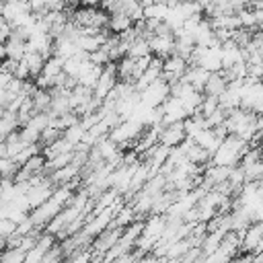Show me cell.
Masks as SVG:
<instances>
[{"label": "cell", "instance_id": "6da1fadb", "mask_svg": "<svg viewBox=\"0 0 263 263\" xmlns=\"http://www.w3.org/2000/svg\"><path fill=\"white\" fill-rule=\"evenodd\" d=\"M72 197H74V187H72V185H60V187H55L53 195H51L47 201H43L41 205H37L35 210H31L33 222H35L37 226L45 228L47 222H49L51 218H55V216L72 201Z\"/></svg>", "mask_w": 263, "mask_h": 263}, {"label": "cell", "instance_id": "7a4b0ae2", "mask_svg": "<svg viewBox=\"0 0 263 263\" xmlns=\"http://www.w3.org/2000/svg\"><path fill=\"white\" fill-rule=\"evenodd\" d=\"M257 119H259V113L238 107V109L228 111V117H226L224 125H226V129H228L230 134H234V136H238V138L251 142L253 136L259 132V129H257Z\"/></svg>", "mask_w": 263, "mask_h": 263}, {"label": "cell", "instance_id": "3957f363", "mask_svg": "<svg viewBox=\"0 0 263 263\" xmlns=\"http://www.w3.org/2000/svg\"><path fill=\"white\" fill-rule=\"evenodd\" d=\"M249 148H251V144L247 140L230 134V136L224 138L220 148L212 154V162L214 164H224V166H236V164H240V160H242V156Z\"/></svg>", "mask_w": 263, "mask_h": 263}, {"label": "cell", "instance_id": "277c9868", "mask_svg": "<svg viewBox=\"0 0 263 263\" xmlns=\"http://www.w3.org/2000/svg\"><path fill=\"white\" fill-rule=\"evenodd\" d=\"M144 127H146V125H144L140 119L129 117V119H123L119 125H115V127L109 132V138L115 140V142L123 148V146H127V144H132V142H136V140L142 136Z\"/></svg>", "mask_w": 263, "mask_h": 263}, {"label": "cell", "instance_id": "5b68a950", "mask_svg": "<svg viewBox=\"0 0 263 263\" xmlns=\"http://www.w3.org/2000/svg\"><path fill=\"white\" fill-rule=\"evenodd\" d=\"M121 234H123V228L111 224L107 230H103L99 236H95V240H92V245H90V249H92V257H95L92 261H103V259H105V253H107L113 245L119 242Z\"/></svg>", "mask_w": 263, "mask_h": 263}, {"label": "cell", "instance_id": "8992f818", "mask_svg": "<svg viewBox=\"0 0 263 263\" xmlns=\"http://www.w3.org/2000/svg\"><path fill=\"white\" fill-rule=\"evenodd\" d=\"M168 97H171V84L162 76L142 90V103L148 107H160Z\"/></svg>", "mask_w": 263, "mask_h": 263}, {"label": "cell", "instance_id": "52a82bcc", "mask_svg": "<svg viewBox=\"0 0 263 263\" xmlns=\"http://www.w3.org/2000/svg\"><path fill=\"white\" fill-rule=\"evenodd\" d=\"M119 82V74H117V62H109L103 68V74L95 86V97L99 101H105L109 97V92L115 88V84Z\"/></svg>", "mask_w": 263, "mask_h": 263}, {"label": "cell", "instance_id": "ba28073f", "mask_svg": "<svg viewBox=\"0 0 263 263\" xmlns=\"http://www.w3.org/2000/svg\"><path fill=\"white\" fill-rule=\"evenodd\" d=\"M187 68H189V62H187L185 58H181L179 53H171L168 58H164L162 78H164L168 84H173V82H177V80L183 78V74H185Z\"/></svg>", "mask_w": 263, "mask_h": 263}, {"label": "cell", "instance_id": "9c48e42d", "mask_svg": "<svg viewBox=\"0 0 263 263\" xmlns=\"http://www.w3.org/2000/svg\"><path fill=\"white\" fill-rule=\"evenodd\" d=\"M113 218H115V212L111 208H105L101 212H95V216L84 224V232L95 238V236H99L103 230H107L113 224Z\"/></svg>", "mask_w": 263, "mask_h": 263}, {"label": "cell", "instance_id": "30bf717a", "mask_svg": "<svg viewBox=\"0 0 263 263\" xmlns=\"http://www.w3.org/2000/svg\"><path fill=\"white\" fill-rule=\"evenodd\" d=\"M160 109H162V125L173 123V121H183V119L189 117V113H187V109L183 107L181 99H177V97H173V95L160 105Z\"/></svg>", "mask_w": 263, "mask_h": 263}, {"label": "cell", "instance_id": "8fae6325", "mask_svg": "<svg viewBox=\"0 0 263 263\" xmlns=\"http://www.w3.org/2000/svg\"><path fill=\"white\" fill-rule=\"evenodd\" d=\"M148 41H150V49H152V53L158 55V58H168L171 53H175V45H177L175 33L152 35Z\"/></svg>", "mask_w": 263, "mask_h": 263}, {"label": "cell", "instance_id": "7c38bea8", "mask_svg": "<svg viewBox=\"0 0 263 263\" xmlns=\"http://www.w3.org/2000/svg\"><path fill=\"white\" fill-rule=\"evenodd\" d=\"M187 138V132H185V119L183 121H173V123H166L162 125L160 129V142L166 144V146H179L183 140Z\"/></svg>", "mask_w": 263, "mask_h": 263}, {"label": "cell", "instance_id": "4fadbf2b", "mask_svg": "<svg viewBox=\"0 0 263 263\" xmlns=\"http://www.w3.org/2000/svg\"><path fill=\"white\" fill-rule=\"evenodd\" d=\"M2 53L4 58H12V60H23L27 53V39L14 29V33L2 43Z\"/></svg>", "mask_w": 263, "mask_h": 263}, {"label": "cell", "instance_id": "5bb4252c", "mask_svg": "<svg viewBox=\"0 0 263 263\" xmlns=\"http://www.w3.org/2000/svg\"><path fill=\"white\" fill-rule=\"evenodd\" d=\"M53 245H55V234H49V232L43 230V234L39 236L37 245L27 253V261H25V263H43L45 253H47Z\"/></svg>", "mask_w": 263, "mask_h": 263}, {"label": "cell", "instance_id": "9a60e30c", "mask_svg": "<svg viewBox=\"0 0 263 263\" xmlns=\"http://www.w3.org/2000/svg\"><path fill=\"white\" fill-rule=\"evenodd\" d=\"M199 66H203L205 70L210 72H218L222 70V47H203L199 60H197Z\"/></svg>", "mask_w": 263, "mask_h": 263}, {"label": "cell", "instance_id": "2e32d148", "mask_svg": "<svg viewBox=\"0 0 263 263\" xmlns=\"http://www.w3.org/2000/svg\"><path fill=\"white\" fill-rule=\"evenodd\" d=\"M210 70H205L203 66H199V64H189V68L185 70V74H183V80H187L189 84H193L197 90H203L205 88V82H208V78H210Z\"/></svg>", "mask_w": 263, "mask_h": 263}, {"label": "cell", "instance_id": "e0dca14e", "mask_svg": "<svg viewBox=\"0 0 263 263\" xmlns=\"http://www.w3.org/2000/svg\"><path fill=\"white\" fill-rule=\"evenodd\" d=\"M103 68H105V66L92 64V62L88 60V62L84 64V68H82L80 76H78V84L90 86V88L95 90V86H97V82H99V78H101V74H103Z\"/></svg>", "mask_w": 263, "mask_h": 263}, {"label": "cell", "instance_id": "ac0fdd59", "mask_svg": "<svg viewBox=\"0 0 263 263\" xmlns=\"http://www.w3.org/2000/svg\"><path fill=\"white\" fill-rule=\"evenodd\" d=\"M78 49H80L78 43H76L74 39L66 37V35H60V37H55V41H53V55H58V58H62V60L72 58Z\"/></svg>", "mask_w": 263, "mask_h": 263}, {"label": "cell", "instance_id": "d6986e66", "mask_svg": "<svg viewBox=\"0 0 263 263\" xmlns=\"http://www.w3.org/2000/svg\"><path fill=\"white\" fill-rule=\"evenodd\" d=\"M193 140H195L199 146H203V148H205L210 154H214V152L220 148V144L224 142V140H222V138H220V136L214 132V127H205V129H201V132H199V134H197Z\"/></svg>", "mask_w": 263, "mask_h": 263}, {"label": "cell", "instance_id": "ffe728a7", "mask_svg": "<svg viewBox=\"0 0 263 263\" xmlns=\"http://www.w3.org/2000/svg\"><path fill=\"white\" fill-rule=\"evenodd\" d=\"M80 171H82L80 164L70 162V164H66V166L53 171V173H51V179H53V183H55L58 187H60V185H68L70 181H74V179L80 175Z\"/></svg>", "mask_w": 263, "mask_h": 263}, {"label": "cell", "instance_id": "44dd1931", "mask_svg": "<svg viewBox=\"0 0 263 263\" xmlns=\"http://www.w3.org/2000/svg\"><path fill=\"white\" fill-rule=\"evenodd\" d=\"M226 88H228V78L224 76V72H222V70H218V72H212V74H210V78H208V82H205L203 92H205V95L220 97Z\"/></svg>", "mask_w": 263, "mask_h": 263}, {"label": "cell", "instance_id": "7402d4cb", "mask_svg": "<svg viewBox=\"0 0 263 263\" xmlns=\"http://www.w3.org/2000/svg\"><path fill=\"white\" fill-rule=\"evenodd\" d=\"M134 27V18L127 14V12H123V10H115V12H111V16H109V29L113 31V33H123V31H127V29H132Z\"/></svg>", "mask_w": 263, "mask_h": 263}, {"label": "cell", "instance_id": "603a6c76", "mask_svg": "<svg viewBox=\"0 0 263 263\" xmlns=\"http://www.w3.org/2000/svg\"><path fill=\"white\" fill-rule=\"evenodd\" d=\"M117 74L119 80H127V82H136V58L132 55H123L121 60H117Z\"/></svg>", "mask_w": 263, "mask_h": 263}, {"label": "cell", "instance_id": "cb8c5ba5", "mask_svg": "<svg viewBox=\"0 0 263 263\" xmlns=\"http://www.w3.org/2000/svg\"><path fill=\"white\" fill-rule=\"evenodd\" d=\"M74 148H76V146H74L72 142H68V140L62 136V138H58L55 142L43 146V154H45L47 160H49V158H53V156H58V154H62V152H72Z\"/></svg>", "mask_w": 263, "mask_h": 263}, {"label": "cell", "instance_id": "d4e9b609", "mask_svg": "<svg viewBox=\"0 0 263 263\" xmlns=\"http://www.w3.org/2000/svg\"><path fill=\"white\" fill-rule=\"evenodd\" d=\"M191 247H193V242L189 240V236L179 238V240H173V242L168 245V251H166L164 259H181V257H183Z\"/></svg>", "mask_w": 263, "mask_h": 263}, {"label": "cell", "instance_id": "484cf974", "mask_svg": "<svg viewBox=\"0 0 263 263\" xmlns=\"http://www.w3.org/2000/svg\"><path fill=\"white\" fill-rule=\"evenodd\" d=\"M64 72V60L62 58H58V55H51V58H47L45 60V66H43V76L45 78H49L51 80V86H53V78L58 76V74H62Z\"/></svg>", "mask_w": 263, "mask_h": 263}, {"label": "cell", "instance_id": "4316f807", "mask_svg": "<svg viewBox=\"0 0 263 263\" xmlns=\"http://www.w3.org/2000/svg\"><path fill=\"white\" fill-rule=\"evenodd\" d=\"M187 158H189L191 162H195V164H208V162L212 160V154H210L203 146H199V144L193 140L191 146H189V150H187Z\"/></svg>", "mask_w": 263, "mask_h": 263}, {"label": "cell", "instance_id": "83f0119b", "mask_svg": "<svg viewBox=\"0 0 263 263\" xmlns=\"http://www.w3.org/2000/svg\"><path fill=\"white\" fill-rule=\"evenodd\" d=\"M134 220H138V214H136V210H134L132 203H125V205L115 214V218H113V226H121V228H125V226H129Z\"/></svg>", "mask_w": 263, "mask_h": 263}, {"label": "cell", "instance_id": "f1b7e54d", "mask_svg": "<svg viewBox=\"0 0 263 263\" xmlns=\"http://www.w3.org/2000/svg\"><path fill=\"white\" fill-rule=\"evenodd\" d=\"M121 193L115 189V187H107L103 193H99V197H95V212H101L109 205H113V201L119 197Z\"/></svg>", "mask_w": 263, "mask_h": 263}, {"label": "cell", "instance_id": "f546056e", "mask_svg": "<svg viewBox=\"0 0 263 263\" xmlns=\"http://www.w3.org/2000/svg\"><path fill=\"white\" fill-rule=\"evenodd\" d=\"M27 261V251H23L21 247H8L2 249L0 253V263H25Z\"/></svg>", "mask_w": 263, "mask_h": 263}, {"label": "cell", "instance_id": "4dcf8cb0", "mask_svg": "<svg viewBox=\"0 0 263 263\" xmlns=\"http://www.w3.org/2000/svg\"><path fill=\"white\" fill-rule=\"evenodd\" d=\"M33 103H35L37 111H49V107H51V88L37 86V90L33 92Z\"/></svg>", "mask_w": 263, "mask_h": 263}, {"label": "cell", "instance_id": "1f68e13d", "mask_svg": "<svg viewBox=\"0 0 263 263\" xmlns=\"http://www.w3.org/2000/svg\"><path fill=\"white\" fill-rule=\"evenodd\" d=\"M171 6L168 2H154L150 6H144V16L146 18H158V21H164L166 14H168Z\"/></svg>", "mask_w": 263, "mask_h": 263}, {"label": "cell", "instance_id": "d6a6232c", "mask_svg": "<svg viewBox=\"0 0 263 263\" xmlns=\"http://www.w3.org/2000/svg\"><path fill=\"white\" fill-rule=\"evenodd\" d=\"M152 49H150V41L144 39V37H136L127 49V55L132 58H144V55H150Z\"/></svg>", "mask_w": 263, "mask_h": 263}, {"label": "cell", "instance_id": "836d02e7", "mask_svg": "<svg viewBox=\"0 0 263 263\" xmlns=\"http://www.w3.org/2000/svg\"><path fill=\"white\" fill-rule=\"evenodd\" d=\"M72 160H74V150H72V152H62V154H58V156H53V158L47 160V164H45V173L51 175L53 171H58V168L70 164Z\"/></svg>", "mask_w": 263, "mask_h": 263}, {"label": "cell", "instance_id": "e575fe53", "mask_svg": "<svg viewBox=\"0 0 263 263\" xmlns=\"http://www.w3.org/2000/svg\"><path fill=\"white\" fill-rule=\"evenodd\" d=\"M236 14H238V18H240V27L251 29V31L259 29V18H257V14H255L253 8H242V10H238Z\"/></svg>", "mask_w": 263, "mask_h": 263}, {"label": "cell", "instance_id": "d590c367", "mask_svg": "<svg viewBox=\"0 0 263 263\" xmlns=\"http://www.w3.org/2000/svg\"><path fill=\"white\" fill-rule=\"evenodd\" d=\"M84 134H86V129H84V125L78 121V123H74V125H70V127H66L64 129V138L68 140V142H72L74 146L76 144H80L82 142V138H84Z\"/></svg>", "mask_w": 263, "mask_h": 263}, {"label": "cell", "instance_id": "8d00e7d4", "mask_svg": "<svg viewBox=\"0 0 263 263\" xmlns=\"http://www.w3.org/2000/svg\"><path fill=\"white\" fill-rule=\"evenodd\" d=\"M21 164L12 158V156H0V171H2V177H12L18 173Z\"/></svg>", "mask_w": 263, "mask_h": 263}, {"label": "cell", "instance_id": "74e56055", "mask_svg": "<svg viewBox=\"0 0 263 263\" xmlns=\"http://www.w3.org/2000/svg\"><path fill=\"white\" fill-rule=\"evenodd\" d=\"M18 134H21V138H23L27 144H39V142H41V132L35 129V127H31V125L18 127Z\"/></svg>", "mask_w": 263, "mask_h": 263}, {"label": "cell", "instance_id": "f35d334b", "mask_svg": "<svg viewBox=\"0 0 263 263\" xmlns=\"http://www.w3.org/2000/svg\"><path fill=\"white\" fill-rule=\"evenodd\" d=\"M62 136H64V129H60V127H55V125H47V127L41 132V144L47 146V144L55 142V140L62 138Z\"/></svg>", "mask_w": 263, "mask_h": 263}, {"label": "cell", "instance_id": "ab89813d", "mask_svg": "<svg viewBox=\"0 0 263 263\" xmlns=\"http://www.w3.org/2000/svg\"><path fill=\"white\" fill-rule=\"evenodd\" d=\"M218 107H220V99H218V97H214V95H205V97H203V101H201L199 113H203V115L208 117V115H210V113H214Z\"/></svg>", "mask_w": 263, "mask_h": 263}, {"label": "cell", "instance_id": "60d3db41", "mask_svg": "<svg viewBox=\"0 0 263 263\" xmlns=\"http://www.w3.org/2000/svg\"><path fill=\"white\" fill-rule=\"evenodd\" d=\"M226 117H228V111L220 105L214 113H210L208 117H205V121H208V127H216V125H222L224 121H226Z\"/></svg>", "mask_w": 263, "mask_h": 263}, {"label": "cell", "instance_id": "b9f144b4", "mask_svg": "<svg viewBox=\"0 0 263 263\" xmlns=\"http://www.w3.org/2000/svg\"><path fill=\"white\" fill-rule=\"evenodd\" d=\"M66 259V253H64V249H62V242L60 245H53L47 253H45V257H43V263H58V261H64Z\"/></svg>", "mask_w": 263, "mask_h": 263}, {"label": "cell", "instance_id": "7bdbcfd3", "mask_svg": "<svg viewBox=\"0 0 263 263\" xmlns=\"http://www.w3.org/2000/svg\"><path fill=\"white\" fill-rule=\"evenodd\" d=\"M90 62L99 64V66H107L111 62V53L107 47H99L97 51H90Z\"/></svg>", "mask_w": 263, "mask_h": 263}, {"label": "cell", "instance_id": "ee69618b", "mask_svg": "<svg viewBox=\"0 0 263 263\" xmlns=\"http://www.w3.org/2000/svg\"><path fill=\"white\" fill-rule=\"evenodd\" d=\"M16 226H18V224H16L12 218H0V236L8 238L10 234L16 232Z\"/></svg>", "mask_w": 263, "mask_h": 263}, {"label": "cell", "instance_id": "f6af8a7d", "mask_svg": "<svg viewBox=\"0 0 263 263\" xmlns=\"http://www.w3.org/2000/svg\"><path fill=\"white\" fill-rule=\"evenodd\" d=\"M12 33H14L12 23H10V21H6V18H2V23H0V39H2V43H4Z\"/></svg>", "mask_w": 263, "mask_h": 263}, {"label": "cell", "instance_id": "bcb514c9", "mask_svg": "<svg viewBox=\"0 0 263 263\" xmlns=\"http://www.w3.org/2000/svg\"><path fill=\"white\" fill-rule=\"evenodd\" d=\"M29 2H31L33 12H37V14H43V12H47V10H49V8H47L49 0H29Z\"/></svg>", "mask_w": 263, "mask_h": 263}, {"label": "cell", "instance_id": "7dc6e473", "mask_svg": "<svg viewBox=\"0 0 263 263\" xmlns=\"http://www.w3.org/2000/svg\"><path fill=\"white\" fill-rule=\"evenodd\" d=\"M12 80H14V74L12 72H8V70H2L0 72V88H8L12 84Z\"/></svg>", "mask_w": 263, "mask_h": 263}, {"label": "cell", "instance_id": "c3c4849f", "mask_svg": "<svg viewBox=\"0 0 263 263\" xmlns=\"http://www.w3.org/2000/svg\"><path fill=\"white\" fill-rule=\"evenodd\" d=\"M230 2V6L238 12V10H242V8H249L251 6V0H228Z\"/></svg>", "mask_w": 263, "mask_h": 263}, {"label": "cell", "instance_id": "681fc988", "mask_svg": "<svg viewBox=\"0 0 263 263\" xmlns=\"http://www.w3.org/2000/svg\"><path fill=\"white\" fill-rule=\"evenodd\" d=\"M80 4L82 6H101L103 0H80Z\"/></svg>", "mask_w": 263, "mask_h": 263}, {"label": "cell", "instance_id": "f907efd6", "mask_svg": "<svg viewBox=\"0 0 263 263\" xmlns=\"http://www.w3.org/2000/svg\"><path fill=\"white\" fill-rule=\"evenodd\" d=\"M115 2H117V0H103V8H105V10H111V8L115 6Z\"/></svg>", "mask_w": 263, "mask_h": 263}, {"label": "cell", "instance_id": "816d5d0a", "mask_svg": "<svg viewBox=\"0 0 263 263\" xmlns=\"http://www.w3.org/2000/svg\"><path fill=\"white\" fill-rule=\"evenodd\" d=\"M257 129H259V134L263 136V113H261L259 119H257Z\"/></svg>", "mask_w": 263, "mask_h": 263}, {"label": "cell", "instance_id": "f5cc1de1", "mask_svg": "<svg viewBox=\"0 0 263 263\" xmlns=\"http://www.w3.org/2000/svg\"><path fill=\"white\" fill-rule=\"evenodd\" d=\"M255 261H257V263H261V261H263V249L255 253Z\"/></svg>", "mask_w": 263, "mask_h": 263}, {"label": "cell", "instance_id": "db71d44e", "mask_svg": "<svg viewBox=\"0 0 263 263\" xmlns=\"http://www.w3.org/2000/svg\"><path fill=\"white\" fill-rule=\"evenodd\" d=\"M210 2H214V4H220V2H226V0H210Z\"/></svg>", "mask_w": 263, "mask_h": 263}, {"label": "cell", "instance_id": "11a10c76", "mask_svg": "<svg viewBox=\"0 0 263 263\" xmlns=\"http://www.w3.org/2000/svg\"><path fill=\"white\" fill-rule=\"evenodd\" d=\"M156 2H168V0H156Z\"/></svg>", "mask_w": 263, "mask_h": 263}, {"label": "cell", "instance_id": "9f6ffc18", "mask_svg": "<svg viewBox=\"0 0 263 263\" xmlns=\"http://www.w3.org/2000/svg\"><path fill=\"white\" fill-rule=\"evenodd\" d=\"M259 146H261V148H263V140H261V144H259Z\"/></svg>", "mask_w": 263, "mask_h": 263}]
</instances>
